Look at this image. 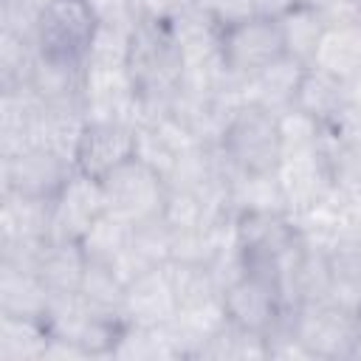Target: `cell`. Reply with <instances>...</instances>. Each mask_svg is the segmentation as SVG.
Masks as SVG:
<instances>
[{"label": "cell", "mask_w": 361, "mask_h": 361, "mask_svg": "<svg viewBox=\"0 0 361 361\" xmlns=\"http://www.w3.org/2000/svg\"><path fill=\"white\" fill-rule=\"evenodd\" d=\"M223 152L245 172H274L282 158L279 118L259 104H243L226 124L220 138Z\"/></svg>", "instance_id": "1"}, {"label": "cell", "mask_w": 361, "mask_h": 361, "mask_svg": "<svg viewBox=\"0 0 361 361\" xmlns=\"http://www.w3.org/2000/svg\"><path fill=\"white\" fill-rule=\"evenodd\" d=\"M293 333L313 358L358 355V310H347L336 302L296 305Z\"/></svg>", "instance_id": "2"}, {"label": "cell", "mask_w": 361, "mask_h": 361, "mask_svg": "<svg viewBox=\"0 0 361 361\" xmlns=\"http://www.w3.org/2000/svg\"><path fill=\"white\" fill-rule=\"evenodd\" d=\"M102 189L107 209L130 223H144L149 217H158L169 192L166 180L135 155L121 166H116L110 175H104Z\"/></svg>", "instance_id": "3"}, {"label": "cell", "mask_w": 361, "mask_h": 361, "mask_svg": "<svg viewBox=\"0 0 361 361\" xmlns=\"http://www.w3.org/2000/svg\"><path fill=\"white\" fill-rule=\"evenodd\" d=\"M96 20L87 0H54L39 17L37 48L42 56L85 65Z\"/></svg>", "instance_id": "4"}, {"label": "cell", "mask_w": 361, "mask_h": 361, "mask_svg": "<svg viewBox=\"0 0 361 361\" xmlns=\"http://www.w3.org/2000/svg\"><path fill=\"white\" fill-rule=\"evenodd\" d=\"M220 48H223V62L228 73L248 79L285 54L279 20L251 14L240 23H231L223 28Z\"/></svg>", "instance_id": "5"}, {"label": "cell", "mask_w": 361, "mask_h": 361, "mask_svg": "<svg viewBox=\"0 0 361 361\" xmlns=\"http://www.w3.org/2000/svg\"><path fill=\"white\" fill-rule=\"evenodd\" d=\"M274 175L282 186L288 214H299L316 206L322 197H327L336 189L333 164L330 155L322 149V144L282 152Z\"/></svg>", "instance_id": "6"}, {"label": "cell", "mask_w": 361, "mask_h": 361, "mask_svg": "<svg viewBox=\"0 0 361 361\" xmlns=\"http://www.w3.org/2000/svg\"><path fill=\"white\" fill-rule=\"evenodd\" d=\"M45 110L48 102L31 85L0 90V158L42 147Z\"/></svg>", "instance_id": "7"}, {"label": "cell", "mask_w": 361, "mask_h": 361, "mask_svg": "<svg viewBox=\"0 0 361 361\" xmlns=\"http://www.w3.org/2000/svg\"><path fill=\"white\" fill-rule=\"evenodd\" d=\"M102 212H107L102 180L73 169L68 183L51 200V240L79 243Z\"/></svg>", "instance_id": "8"}, {"label": "cell", "mask_w": 361, "mask_h": 361, "mask_svg": "<svg viewBox=\"0 0 361 361\" xmlns=\"http://www.w3.org/2000/svg\"><path fill=\"white\" fill-rule=\"evenodd\" d=\"M0 164H3V189L42 200H54L76 169L71 161L51 152L48 147H34L20 155L0 158Z\"/></svg>", "instance_id": "9"}, {"label": "cell", "mask_w": 361, "mask_h": 361, "mask_svg": "<svg viewBox=\"0 0 361 361\" xmlns=\"http://www.w3.org/2000/svg\"><path fill=\"white\" fill-rule=\"evenodd\" d=\"M223 307H226L228 322H234L243 330L265 336L274 327V322L279 319L285 302L271 279L243 274L234 285H228L223 290Z\"/></svg>", "instance_id": "10"}, {"label": "cell", "mask_w": 361, "mask_h": 361, "mask_svg": "<svg viewBox=\"0 0 361 361\" xmlns=\"http://www.w3.org/2000/svg\"><path fill=\"white\" fill-rule=\"evenodd\" d=\"M133 155H135V127L118 121H87L76 149V169L102 180Z\"/></svg>", "instance_id": "11"}, {"label": "cell", "mask_w": 361, "mask_h": 361, "mask_svg": "<svg viewBox=\"0 0 361 361\" xmlns=\"http://www.w3.org/2000/svg\"><path fill=\"white\" fill-rule=\"evenodd\" d=\"M121 313L127 324H144V327L169 324L175 319L178 299H175V290H172V282L164 265L144 271L138 279H133L124 288Z\"/></svg>", "instance_id": "12"}, {"label": "cell", "mask_w": 361, "mask_h": 361, "mask_svg": "<svg viewBox=\"0 0 361 361\" xmlns=\"http://www.w3.org/2000/svg\"><path fill=\"white\" fill-rule=\"evenodd\" d=\"M307 65L282 54L279 59H274L271 65H265L262 71H257L254 76L243 79V93L248 104H259L268 107L274 113H282L288 107H293L299 82L305 76Z\"/></svg>", "instance_id": "13"}, {"label": "cell", "mask_w": 361, "mask_h": 361, "mask_svg": "<svg viewBox=\"0 0 361 361\" xmlns=\"http://www.w3.org/2000/svg\"><path fill=\"white\" fill-rule=\"evenodd\" d=\"M8 237L51 240V200L3 189V195H0V240H8Z\"/></svg>", "instance_id": "14"}, {"label": "cell", "mask_w": 361, "mask_h": 361, "mask_svg": "<svg viewBox=\"0 0 361 361\" xmlns=\"http://www.w3.org/2000/svg\"><path fill=\"white\" fill-rule=\"evenodd\" d=\"M51 290L34 271H17L0 265V313L45 319Z\"/></svg>", "instance_id": "15"}, {"label": "cell", "mask_w": 361, "mask_h": 361, "mask_svg": "<svg viewBox=\"0 0 361 361\" xmlns=\"http://www.w3.org/2000/svg\"><path fill=\"white\" fill-rule=\"evenodd\" d=\"M85 268H87V257L79 243L48 240L37 274L51 293H76L82 288Z\"/></svg>", "instance_id": "16"}, {"label": "cell", "mask_w": 361, "mask_h": 361, "mask_svg": "<svg viewBox=\"0 0 361 361\" xmlns=\"http://www.w3.org/2000/svg\"><path fill=\"white\" fill-rule=\"evenodd\" d=\"M293 107L313 116L316 121L327 124L333 121L344 107H347V93H344V82L327 71H319L313 65H307L302 82H299V90H296V99H293Z\"/></svg>", "instance_id": "17"}, {"label": "cell", "mask_w": 361, "mask_h": 361, "mask_svg": "<svg viewBox=\"0 0 361 361\" xmlns=\"http://www.w3.org/2000/svg\"><path fill=\"white\" fill-rule=\"evenodd\" d=\"M310 65L341 82L350 79L361 68V25H327Z\"/></svg>", "instance_id": "18"}, {"label": "cell", "mask_w": 361, "mask_h": 361, "mask_svg": "<svg viewBox=\"0 0 361 361\" xmlns=\"http://www.w3.org/2000/svg\"><path fill=\"white\" fill-rule=\"evenodd\" d=\"M48 341L45 319L0 313V361H37L45 355Z\"/></svg>", "instance_id": "19"}, {"label": "cell", "mask_w": 361, "mask_h": 361, "mask_svg": "<svg viewBox=\"0 0 361 361\" xmlns=\"http://www.w3.org/2000/svg\"><path fill=\"white\" fill-rule=\"evenodd\" d=\"M279 28H282V42H285V54L310 65L313 62V54L319 48V39L327 28L324 17L319 8L313 6H305V3H296L288 14L279 17Z\"/></svg>", "instance_id": "20"}, {"label": "cell", "mask_w": 361, "mask_h": 361, "mask_svg": "<svg viewBox=\"0 0 361 361\" xmlns=\"http://www.w3.org/2000/svg\"><path fill=\"white\" fill-rule=\"evenodd\" d=\"M133 231H135V223H130V220H124V217H118L116 212L107 209V212H102L90 223V228L82 234L79 245H82V251H85L87 259L107 262L110 265L121 251L130 248Z\"/></svg>", "instance_id": "21"}, {"label": "cell", "mask_w": 361, "mask_h": 361, "mask_svg": "<svg viewBox=\"0 0 361 361\" xmlns=\"http://www.w3.org/2000/svg\"><path fill=\"white\" fill-rule=\"evenodd\" d=\"M37 56H39L37 42H28V39L0 31V90L28 85Z\"/></svg>", "instance_id": "22"}, {"label": "cell", "mask_w": 361, "mask_h": 361, "mask_svg": "<svg viewBox=\"0 0 361 361\" xmlns=\"http://www.w3.org/2000/svg\"><path fill=\"white\" fill-rule=\"evenodd\" d=\"M124 282L116 276V271L107 265V262H93L87 259V268H85V276H82V288L79 293L102 307V310H110V313H121V305H124ZM124 316V313H121Z\"/></svg>", "instance_id": "23"}, {"label": "cell", "mask_w": 361, "mask_h": 361, "mask_svg": "<svg viewBox=\"0 0 361 361\" xmlns=\"http://www.w3.org/2000/svg\"><path fill=\"white\" fill-rule=\"evenodd\" d=\"M161 217L172 231H189V228L214 226V217H212L206 200L197 192H180V189H169L166 192Z\"/></svg>", "instance_id": "24"}, {"label": "cell", "mask_w": 361, "mask_h": 361, "mask_svg": "<svg viewBox=\"0 0 361 361\" xmlns=\"http://www.w3.org/2000/svg\"><path fill=\"white\" fill-rule=\"evenodd\" d=\"M130 39L133 28H118V25H96L87 48L85 62L96 65H127L130 59Z\"/></svg>", "instance_id": "25"}, {"label": "cell", "mask_w": 361, "mask_h": 361, "mask_svg": "<svg viewBox=\"0 0 361 361\" xmlns=\"http://www.w3.org/2000/svg\"><path fill=\"white\" fill-rule=\"evenodd\" d=\"M133 248L149 262V265H166L169 248H172V228L164 223V217H149L144 223H135L133 231Z\"/></svg>", "instance_id": "26"}, {"label": "cell", "mask_w": 361, "mask_h": 361, "mask_svg": "<svg viewBox=\"0 0 361 361\" xmlns=\"http://www.w3.org/2000/svg\"><path fill=\"white\" fill-rule=\"evenodd\" d=\"M279 118V138H282V152L288 149H302V147H313L322 138V121H316L313 116L288 107L282 113H276Z\"/></svg>", "instance_id": "27"}, {"label": "cell", "mask_w": 361, "mask_h": 361, "mask_svg": "<svg viewBox=\"0 0 361 361\" xmlns=\"http://www.w3.org/2000/svg\"><path fill=\"white\" fill-rule=\"evenodd\" d=\"M42 11L31 0H0V31L37 42Z\"/></svg>", "instance_id": "28"}, {"label": "cell", "mask_w": 361, "mask_h": 361, "mask_svg": "<svg viewBox=\"0 0 361 361\" xmlns=\"http://www.w3.org/2000/svg\"><path fill=\"white\" fill-rule=\"evenodd\" d=\"M135 158H141L147 166H152L161 178L169 175L178 152L164 141V135L149 124V127H138L135 130Z\"/></svg>", "instance_id": "29"}, {"label": "cell", "mask_w": 361, "mask_h": 361, "mask_svg": "<svg viewBox=\"0 0 361 361\" xmlns=\"http://www.w3.org/2000/svg\"><path fill=\"white\" fill-rule=\"evenodd\" d=\"M90 14L96 25H118V28H135L141 14H138V0H87Z\"/></svg>", "instance_id": "30"}, {"label": "cell", "mask_w": 361, "mask_h": 361, "mask_svg": "<svg viewBox=\"0 0 361 361\" xmlns=\"http://www.w3.org/2000/svg\"><path fill=\"white\" fill-rule=\"evenodd\" d=\"M192 3H197V6H200L212 20H217L223 28L254 14V0H192Z\"/></svg>", "instance_id": "31"}, {"label": "cell", "mask_w": 361, "mask_h": 361, "mask_svg": "<svg viewBox=\"0 0 361 361\" xmlns=\"http://www.w3.org/2000/svg\"><path fill=\"white\" fill-rule=\"evenodd\" d=\"M322 17L327 25H361V0H330Z\"/></svg>", "instance_id": "32"}, {"label": "cell", "mask_w": 361, "mask_h": 361, "mask_svg": "<svg viewBox=\"0 0 361 361\" xmlns=\"http://www.w3.org/2000/svg\"><path fill=\"white\" fill-rule=\"evenodd\" d=\"M183 3H189V0H138V14H141V20L166 23Z\"/></svg>", "instance_id": "33"}, {"label": "cell", "mask_w": 361, "mask_h": 361, "mask_svg": "<svg viewBox=\"0 0 361 361\" xmlns=\"http://www.w3.org/2000/svg\"><path fill=\"white\" fill-rule=\"evenodd\" d=\"M296 3H299V0H254V14L279 20V17H282V14H288Z\"/></svg>", "instance_id": "34"}, {"label": "cell", "mask_w": 361, "mask_h": 361, "mask_svg": "<svg viewBox=\"0 0 361 361\" xmlns=\"http://www.w3.org/2000/svg\"><path fill=\"white\" fill-rule=\"evenodd\" d=\"M344 93H347V107L361 110V68L350 79H344Z\"/></svg>", "instance_id": "35"}, {"label": "cell", "mask_w": 361, "mask_h": 361, "mask_svg": "<svg viewBox=\"0 0 361 361\" xmlns=\"http://www.w3.org/2000/svg\"><path fill=\"white\" fill-rule=\"evenodd\" d=\"M299 3H305V6H313V8H319V11H322V8H324L330 0H299Z\"/></svg>", "instance_id": "36"}, {"label": "cell", "mask_w": 361, "mask_h": 361, "mask_svg": "<svg viewBox=\"0 0 361 361\" xmlns=\"http://www.w3.org/2000/svg\"><path fill=\"white\" fill-rule=\"evenodd\" d=\"M358 355H361V310H358Z\"/></svg>", "instance_id": "37"}]
</instances>
